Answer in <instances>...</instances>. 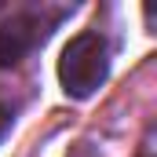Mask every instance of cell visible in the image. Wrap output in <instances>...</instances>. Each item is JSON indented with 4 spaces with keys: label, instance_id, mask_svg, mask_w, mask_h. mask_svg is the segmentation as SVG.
Listing matches in <instances>:
<instances>
[{
    "label": "cell",
    "instance_id": "1",
    "mask_svg": "<svg viewBox=\"0 0 157 157\" xmlns=\"http://www.w3.org/2000/svg\"><path fill=\"white\" fill-rule=\"evenodd\" d=\"M110 77V44L102 33L84 29L59 55V84L70 99H91Z\"/></svg>",
    "mask_w": 157,
    "mask_h": 157
},
{
    "label": "cell",
    "instance_id": "2",
    "mask_svg": "<svg viewBox=\"0 0 157 157\" xmlns=\"http://www.w3.org/2000/svg\"><path fill=\"white\" fill-rule=\"evenodd\" d=\"M62 18L66 11H40V7H26L0 18V70H11L29 51H37Z\"/></svg>",
    "mask_w": 157,
    "mask_h": 157
},
{
    "label": "cell",
    "instance_id": "3",
    "mask_svg": "<svg viewBox=\"0 0 157 157\" xmlns=\"http://www.w3.org/2000/svg\"><path fill=\"white\" fill-rule=\"evenodd\" d=\"M11 124H15V106H7V102L0 99V143H4V135L11 132Z\"/></svg>",
    "mask_w": 157,
    "mask_h": 157
}]
</instances>
